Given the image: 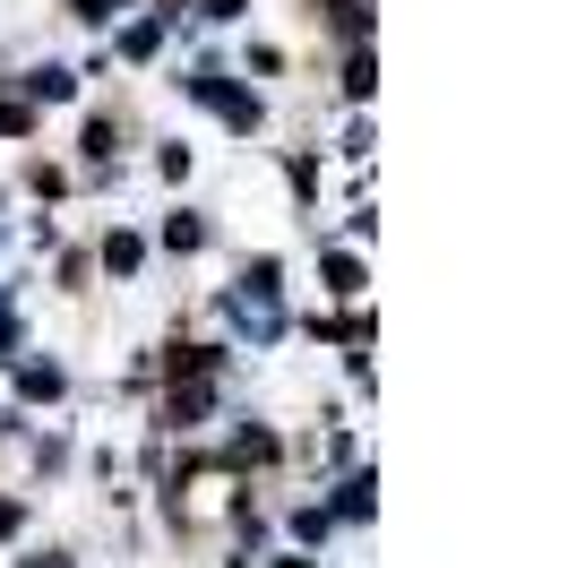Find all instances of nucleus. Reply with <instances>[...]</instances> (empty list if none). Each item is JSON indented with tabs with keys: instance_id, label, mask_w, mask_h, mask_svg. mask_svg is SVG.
Segmentation results:
<instances>
[{
	"instance_id": "1",
	"label": "nucleus",
	"mask_w": 568,
	"mask_h": 568,
	"mask_svg": "<svg viewBox=\"0 0 568 568\" xmlns=\"http://www.w3.org/2000/svg\"><path fill=\"white\" fill-rule=\"evenodd\" d=\"M233 320L250 327V336H276V258H258L242 276V293H233Z\"/></svg>"
},
{
	"instance_id": "2",
	"label": "nucleus",
	"mask_w": 568,
	"mask_h": 568,
	"mask_svg": "<svg viewBox=\"0 0 568 568\" xmlns=\"http://www.w3.org/2000/svg\"><path fill=\"white\" fill-rule=\"evenodd\" d=\"M190 95H199V104H215L233 130H250V121H258V104H250L242 87H224V78H190Z\"/></svg>"
},
{
	"instance_id": "3",
	"label": "nucleus",
	"mask_w": 568,
	"mask_h": 568,
	"mask_svg": "<svg viewBox=\"0 0 568 568\" xmlns=\"http://www.w3.org/2000/svg\"><path fill=\"white\" fill-rule=\"evenodd\" d=\"M18 388L27 396H61V362H18Z\"/></svg>"
},
{
	"instance_id": "4",
	"label": "nucleus",
	"mask_w": 568,
	"mask_h": 568,
	"mask_svg": "<svg viewBox=\"0 0 568 568\" xmlns=\"http://www.w3.org/2000/svg\"><path fill=\"white\" fill-rule=\"evenodd\" d=\"M104 267H121V276H130V267H139V242H130V233H112V242H104Z\"/></svg>"
},
{
	"instance_id": "5",
	"label": "nucleus",
	"mask_w": 568,
	"mask_h": 568,
	"mask_svg": "<svg viewBox=\"0 0 568 568\" xmlns=\"http://www.w3.org/2000/svg\"><path fill=\"white\" fill-rule=\"evenodd\" d=\"M327 284H336V293H362V267H354V258H345V250L327 258Z\"/></svg>"
},
{
	"instance_id": "6",
	"label": "nucleus",
	"mask_w": 568,
	"mask_h": 568,
	"mask_svg": "<svg viewBox=\"0 0 568 568\" xmlns=\"http://www.w3.org/2000/svg\"><path fill=\"white\" fill-rule=\"evenodd\" d=\"M27 87H36V95H52V104H61V95H70L78 78H70V70H36V78H27Z\"/></svg>"
},
{
	"instance_id": "7",
	"label": "nucleus",
	"mask_w": 568,
	"mask_h": 568,
	"mask_svg": "<svg viewBox=\"0 0 568 568\" xmlns=\"http://www.w3.org/2000/svg\"><path fill=\"white\" fill-rule=\"evenodd\" d=\"M27 568H70V560H61V551H36V560H27Z\"/></svg>"
},
{
	"instance_id": "8",
	"label": "nucleus",
	"mask_w": 568,
	"mask_h": 568,
	"mask_svg": "<svg viewBox=\"0 0 568 568\" xmlns=\"http://www.w3.org/2000/svg\"><path fill=\"white\" fill-rule=\"evenodd\" d=\"M284 568H311V560H284Z\"/></svg>"
}]
</instances>
